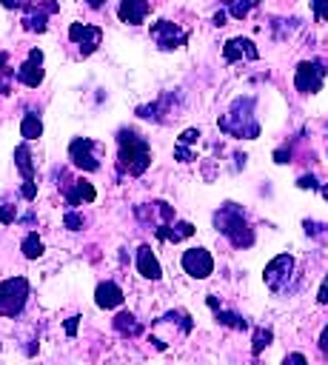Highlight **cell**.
I'll return each mask as SVG.
<instances>
[{
    "label": "cell",
    "instance_id": "f546056e",
    "mask_svg": "<svg viewBox=\"0 0 328 365\" xmlns=\"http://www.w3.org/2000/svg\"><path fill=\"white\" fill-rule=\"evenodd\" d=\"M20 197L31 202V200L37 197V182H34V180H23V185H20Z\"/></svg>",
    "mask_w": 328,
    "mask_h": 365
},
{
    "label": "cell",
    "instance_id": "d4e9b609",
    "mask_svg": "<svg viewBox=\"0 0 328 365\" xmlns=\"http://www.w3.org/2000/svg\"><path fill=\"white\" fill-rule=\"evenodd\" d=\"M217 322L225 325V328H234V331H245V328H248V322H245L240 314H234V311H222V308H217Z\"/></svg>",
    "mask_w": 328,
    "mask_h": 365
},
{
    "label": "cell",
    "instance_id": "3957f363",
    "mask_svg": "<svg viewBox=\"0 0 328 365\" xmlns=\"http://www.w3.org/2000/svg\"><path fill=\"white\" fill-rule=\"evenodd\" d=\"M217 125H220L225 134H231V137H242V140L260 137V123H257V117H254V97H240V100L231 106V111H228L225 117H220Z\"/></svg>",
    "mask_w": 328,
    "mask_h": 365
},
{
    "label": "cell",
    "instance_id": "4316f807",
    "mask_svg": "<svg viewBox=\"0 0 328 365\" xmlns=\"http://www.w3.org/2000/svg\"><path fill=\"white\" fill-rule=\"evenodd\" d=\"M63 225H66L68 231H80V228H83V214H77L74 208H66V214H63Z\"/></svg>",
    "mask_w": 328,
    "mask_h": 365
},
{
    "label": "cell",
    "instance_id": "52a82bcc",
    "mask_svg": "<svg viewBox=\"0 0 328 365\" xmlns=\"http://www.w3.org/2000/svg\"><path fill=\"white\" fill-rule=\"evenodd\" d=\"M68 160L80 171H100V157H97V143L91 137H74L68 143Z\"/></svg>",
    "mask_w": 328,
    "mask_h": 365
},
{
    "label": "cell",
    "instance_id": "f35d334b",
    "mask_svg": "<svg viewBox=\"0 0 328 365\" xmlns=\"http://www.w3.org/2000/svg\"><path fill=\"white\" fill-rule=\"evenodd\" d=\"M319 348L328 351V322H325V328H322V334H319Z\"/></svg>",
    "mask_w": 328,
    "mask_h": 365
},
{
    "label": "cell",
    "instance_id": "603a6c76",
    "mask_svg": "<svg viewBox=\"0 0 328 365\" xmlns=\"http://www.w3.org/2000/svg\"><path fill=\"white\" fill-rule=\"evenodd\" d=\"M225 6H228V14L234 20H245L251 14V9L260 6V0H225Z\"/></svg>",
    "mask_w": 328,
    "mask_h": 365
},
{
    "label": "cell",
    "instance_id": "4fadbf2b",
    "mask_svg": "<svg viewBox=\"0 0 328 365\" xmlns=\"http://www.w3.org/2000/svg\"><path fill=\"white\" fill-rule=\"evenodd\" d=\"M97 200V191H94V185L88 182V180H68V182H63V202H66V208H77V205H83V202H94Z\"/></svg>",
    "mask_w": 328,
    "mask_h": 365
},
{
    "label": "cell",
    "instance_id": "ffe728a7",
    "mask_svg": "<svg viewBox=\"0 0 328 365\" xmlns=\"http://www.w3.org/2000/svg\"><path fill=\"white\" fill-rule=\"evenodd\" d=\"M14 165L20 168L23 180H34L37 168H34V160H31V151H29V140H26V143H20V145L14 148Z\"/></svg>",
    "mask_w": 328,
    "mask_h": 365
},
{
    "label": "cell",
    "instance_id": "4dcf8cb0",
    "mask_svg": "<svg viewBox=\"0 0 328 365\" xmlns=\"http://www.w3.org/2000/svg\"><path fill=\"white\" fill-rule=\"evenodd\" d=\"M311 11L317 20H328V0H311Z\"/></svg>",
    "mask_w": 328,
    "mask_h": 365
},
{
    "label": "cell",
    "instance_id": "e575fe53",
    "mask_svg": "<svg viewBox=\"0 0 328 365\" xmlns=\"http://www.w3.org/2000/svg\"><path fill=\"white\" fill-rule=\"evenodd\" d=\"M297 185H299V188H319V182L314 180V174H302V177L297 180Z\"/></svg>",
    "mask_w": 328,
    "mask_h": 365
},
{
    "label": "cell",
    "instance_id": "60d3db41",
    "mask_svg": "<svg viewBox=\"0 0 328 365\" xmlns=\"http://www.w3.org/2000/svg\"><path fill=\"white\" fill-rule=\"evenodd\" d=\"M225 17H228L225 11H217V14H214V26H225Z\"/></svg>",
    "mask_w": 328,
    "mask_h": 365
},
{
    "label": "cell",
    "instance_id": "f1b7e54d",
    "mask_svg": "<svg viewBox=\"0 0 328 365\" xmlns=\"http://www.w3.org/2000/svg\"><path fill=\"white\" fill-rule=\"evenodd\" d=\"M14 220H17V205L3 202V205H0V222H3V225H11Z\"/></svg>",
    "mask_w": 328,
    "mask_h": 365
},
{
    "label": "cell",
    "instance_id": "7c38bea8",
    "mask_svg": "<svg viewBox=\"0 0 328 365\" xmlns=\"http://www.w3.org/2000/svg\"><path fill=\"white\" fill-rule=\"evenodd\" d=\"M43 77H46V71H43V51L40 48H31L29 57H26V63L17 68L14 80L23 83V86H29V88H37L43 83Z\"/></svg>",
    "mask_w": 328,
    "mask_h": 365
},
{
    "label": "cell",
    "instance_id": "6da1fadb",
    "mask_svg": "<svg viewBox=\"0 0 328 365\" xmlns=\"http://www.w3.org/2000/svg\"><path fill=\"white\" fill-rule=\"evenodd\" d=\"M117 165H120V171H125L131 177H140L151 165V145L134 128L117 131Z\"/></svg>",
    "mask_w": 328,
    "mask_h": 365
},
{
    "label": "cell",
    "instance_id": "277c9868",
    "mask_svg": "<svg viewBox=\"0 0 328 365\" xmlns=\"http://www.w3.org/2000/svg\"><path fill=\"white\" fill-rule=\"evenodd\" d=\"M29 302V279L9 277L0 282V317H17Z\"/></svg>",
    "mask_w": 328,
    "mask_h": 365
},
{
    "label": "cell",
    "instance_id": "b9f144b4",
    "mask_svg": "<svg viewBox=\"0 0 328 365\" xmlns=\"http://www.w3.org/2000/svg\"><path fill=\"white\" fill-rule=\"evenodd\" d=\"M86 3H88L91 9H103V6H106V0H86Z\"/></svg>",
    "mask_w": 328,
    "mask_h": 365
},
{
    "label": "cell",
    "instance_id": "1f68e13d",
    "mask_svg": "<svg viewBox=\"0 0 328 365\" xmlns=\"http://www.w3.org/2000/svg\"><path fill=\"white\" fill-rule=\"evenodd\" d=\"M174 154L180 157V163H191V160H197V154H194L191 148H185L183 143H177V145H174Z\"/></svg>",
    "mask_w": 328,
    "mask_h": 365
},
{
    "label": "cell",
    "instance_id": "7a4b0ae2",
    "mask_svg": "<svg viewBox=\"0 0 328 365\" xmlns=\"http://www.w3.org/2000/svg\"><path fill=\"white\" fill-rule=\"evenodd\" d=\"M214 225H217V231H220L222 237H228V242H231L234 248H248V245H254V228L248 225L245 211H242L240 205L225 202V205L214 214Z\"/></svg>",
    "mask_w": 328,
    "mask_h": 365
},
{
    "label": "cell",
    "instance_id": "74e56055",
    "mask_svg": "<svg viewBox=\"0 0 328 365\" xmlns=\"http://www.w3.org/2000/svg\"><path fill=\"white\" fill-rule=\"evenodd\" d=\"M77 322H80V317H68V319H66V334H68V336L77 334Z\"/></svg>",
    "mask_w": 328,
    "mask_h": 365
},
{
    "label": "cell",
    "instance_id": "484cf974",
    "mask_svg": "<svg viewBox=\"0 0 328 365\" xmlns=\"http://www.w3.org/2000/svg\"><path fill=\"white\" fill-rule=\"evenodd\" d=\"M271 339H274V334L268 331V328H257V334H254V345H251V354L257 356V354H262V348H268L271 345Z\"/></svg>",
    "mask_w": 328,
    "mask_h": 365
},
{
    "label": "cell",
    "instance_id": "d6a6232c",
    "mask_svg": "<svg viewBox=\"0 0 328 365\" xmlns=\"http://www.w3.org/2000/svg\"><path fill=\"white\" fill-rule=\"evenodd\" d=\"M0 3H3L6 9H11V11H14V9H20V11H26V9H29V6H34L37 0H0Z\"/></svg>",
    "mask_w": 328,
    "mask_h": 365
},
{
    "label": "cell",
    "instance_id": "ac0fdd59",
    "mask_svg": "<svg viewBox=\"0 0 328 365\" xmlns=\"http://www.w3.org/2000/svg\"><path fill=\"white\" fill-rule=\"evenodd\" d=\"M154 234L163 242H180V240H188L194 234V225L191 222H165V225H157Z\"/></svg>",
    "mask_w": 328,
    "mask_h": 365
},
{
    "label": "cell",
    "instance_id": "e0dca14e",
    "mask_svg": "<svg viewBox=\"0 0 328 365\" xmlns=\"http://www.w3.org/2000/svg\"><path fill=\"white\" fill-rule=\"evenodd\" d=\"M137 271H140V277H145V279H160V277H163L160 259L154 257L151 245H140V248H137Z\"/></svg>",
    "mask_w": 328,
    "mask_h": 365
},
{
    "label": "cell",
    "instance_id": "5b68a950",
    "mask_svg": "<svg viewBox=\"0 0 328 365\" xmlns=\"http://www.w3.org/2000/svg\"><path fill=\"white\" fill-rule=\"evenodd\" d=\"M325 74H328V68L322 60H302L294 71V88L302 94H317L325 83Z\"/></svg>",
    "mask_w": 328,
    "mask_h": 365
},
{
    "label": "cell",
    "instance_id": "ba28073f",
    "mask_svg": "<svg viewBox=\"0 0 328 365\" xmlns=\"http://www.w3.org/2000/svg\"><path fill=\"white\" fill-rule=\"evenodd\" d=\"M57 11H60V3H57V0H37L34 6H29V9L23 11V20H20V23H23L26 31L43 34V31L48 29L46 20H48L51 14H57Z\"/></svg>",
    "mask_w": 328,
    "mask_h": 365
},
{
    "label": "cell",
    "instance_id": "7bdbcfd3",
    "mask_svg": "<svg viewBox=\"0 0 328 365\" xmlns=\"http://www.w3.org/2000/svg\"><path fill=\"white\" fill-rule=\"evenodd\" d=\"M322 197H325V200H328V185H322Z\"/></svg>",
    "mask_w": 328,
    "mask_h": 365
},
{
    "label": "cell",
    "instance_id": "5bb4252c",
    "mask_svg": "<svg viewBox=\"0 0 328 365\" xmlns=\"http://www.w3.org/2000/svg\"><path fill=\"white\" fill-rule=\"evenodd\" d=\"M222 57H225V63H240V60H257L260 51L254 46V40H248V37H231L222 46Z\"/></svg>",
    "mask_w": 328,
    "mask_h": 365
},
{
    "label": "cell",
    "instance_id": "9c48e42d",
    "mask_svg": "<svg viewBox=\"0 0 328 365\" xmlns=\"http://www.w3.org/2000/svg\"><path fill=\"white\" fill-rule=\"evenodd\" d=\"M291 271H294V257H291V254H277V257L265 265L262 279H265V285H268L271 291H282V288L288 285V279H291Z\"/></svg>",
    "mask_w": 328,
    "mask_h": 365
},
{
    "label": "cell",
    "instance_id": "9a60e30c",
    "mask_svg": "<svg viewBox=\"0 0 328 365\" xmlns=\"http://www.w3.org/2000/svg\"><path fill=\"white\" fill-rule=\"evenodd\" d=\"M148 11H151V0H120V6H117V17L128 26L145 23Z\"/></svg>",
    "mask_w": 328,
    "mask_h": 365
},
{
    "label": "cell",
    "instance_id": "8fae6325",
    "mask_svg": "<svg viewBox=\"0 0 328 365\" xmlns=\"http://www.w3.org/2000/svg\"><path fill=\"white\" fill-rule=\"evenodd\" d=\"M180 262H183V271L188 277H194V279H205L214 271V257L205 248H188Z\"/></svg>",
    "mask_w": 328,
    "mask_h": 365
},
{
    "label": "cell",
    "instance_id": "8d00e7d4",
    "mask_svg": "<svg viewBox=\"0 0 328 365\" xmlns=\"http://www.w3.org/2000/svg\"><path fill=\"white\" fill-rule=\"evenodd\" d=\"M274 160H277V163H291V148H280V151H274Z\"/></svg>",
    "mask_w": 328,
    "mask_h": 365
},
{
    "label": "cell",
    "instance_id": "8992f818",
    "mask_svg": "<svg viewBox=\"0 0 328 365\" xmlns=\"http://www.w3.org/2000/svg\"><path fill=\"white\" fill-rule=\"evenodd\" d=\"M151 40L160 51H174V48L185 46L188 31L180 29L177 23H171V20H157V23H151Z\"/></svg>",
    "mask_w": 328,
    "mask_h": 365
},
{
    "label": "cell",
    "instance_id": "83f0119b",
    "mask_svg": "<svg viewBox=\"0 0 328 365\" xmlns=\"http://www.w3.org/2000/svg\"><path fill=\"white\" fill-rule=\"evenodd\" d=\"M305 234L317 240H328V222H305Z\"/></svg>",
    "mask_w": 328,
    "mask_h": 365
},
{
    "label": "cell",
    "instance_id": "836d02e7",
    "mask_svg": "<svg viewBox=\"0 0 328 365\" xmlns=\"http://www.w3.org/2000/svg\"><path fill=\"white\" fill-rule=\"evenodd\" d=\"M200 140V128H185L183 134H180V143L183 145H191V143H197Z\"/></svg>",
    "mask_w": 328,
    "mask_h": 365
},
{
    "label": "cell",
    "instance_id": "d590c367",
    "mask_svg": "<svg viewBox=\"0 0 328 365\" xmlns=\"http://www.w3.org/2000/svg\"><path fill=\"white\" fill-rule=\"evenodd\" d=\"M317 302H319V305L328 302V277L322 279V285H319V291H317Z\"/></svg>",
    "mask_w": 328,
    "mask_h": 365
},
{
    "label": "cell",
    "instance_id": "d6986e66",
    "mask_svg": "<svg viewBox=\"0 0 328 365\" xmlns=\"http://www.w3.org/2000/svg\"><path fill=\"white\" fill-rule=\"evenodd\" d=\"M111 325H114V331L123 334V336H140V334H143V325H140V319H137L131 311H120V314L111 319Z\"/></svg>",
    "mask_w": 328,
    "mask_h": 365
},
{
    "label": "cell",
    "instance_id": "30bf717a",
    "mask_svg": "<svg viewBox=\"0 0 328 365\" xmlns=\"http://www.w3.org/2000/svg\"><path fill=\"white\" fill-rule=\"evenodd\" d=\"M68 40L74 46H80V54L88 57L91 51H97L100 40H103V29L100 26H91V23H71L68 26Z\"/></svg>",
    "mask_w": 328,
    "mask_h": 365
},
{
    "label": "cell",
    "instance_id": "44dd1931",
    "mask_svg": "<svg viewBox=\"0 0 328 365\" xmlns=\"http://www.w3.org/2000/svg\"><path fill=\"white\" fill-rule=\"evenodd\" d=\"M43 134V120L37 117V111H26L23 114V120H20V137L23 140H37Z\"/></svg>",
    "mask_w": 328,
    "mask_h": 365
},
{
    "label": "cell",
    "instance_id": "cb8c5ba5",
    "mask_svg": "<svg viewBox=\"0 0 328 365\" xmlns=\"http://www.w3.org/2000/svg\"><path fill=\"white\" fill-rule=\"evenodd\" d=\"M14 68L9 66V54L6 51H0V94L6 97V94H11V80H14Z\"/></svg>",
    "mask_w": 328,
    "mask_h": 365
},
{
    "label": "cell",
    "instance_id": "7402d4cb",
    "mask_svg": "<svg viewBox=\"0 0 328 365\" xmlns=\"http://www.w3.org/2000/svg\"><path fill=\"white\" fill-rule=\"evenodd\" d=\"M20 251H23L26 259H37V257H43L46 245H43V240H40L37 231H29V234L23 237V242H20Z\"/></svg>",
    "mask_w": 328,
    "mask_h": 365
},
{
    "label": "cell",
    "instance_id": "2e32d148",
    "mask_svg": "<svg viewBox=\"0 0 328 365\" xmlns=\"http://www.w3.org/2000/svg\"><path fill=\"white\" fill-rule=\"evenodd\" d=\"M94 302H97V308H103V311L120 308V305H123V288H120L114 279H106V282L97 285V291H94Z\"/></svg>",
    "mask_w": 328,
    "mask_h": 365
},
{
    "label": "cell",
    "instance_id": "ab89813d",
    "mask_svg": "<svg viewBox=\"0 0 328 365\" xmlns=\"http://www.w3.org/2000/svg\"><path fill=\"white\" fill-rule=\"evenodd\" d=\"M285 362H297V365H305V356L302 354H288Z\"/></svg>",
    "mask_w": 328,
    "mask_h": 365
}]
</instances>
